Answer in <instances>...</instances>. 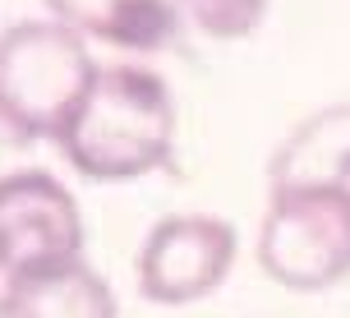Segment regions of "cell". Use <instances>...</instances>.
Returning a JSON list of instances; mask_svg holds the SVG:
<instances>
[{"label":"cell","instance_id":"obj_1","mask_svg":"<svg viewBox=\"0 0 350 318\" xmlns=\"http://www.w3.org/2000/svg\"><path fill=\"white\" fill-rule=\"evenodd\" d=\"M55 148L92 185L166 171L175 157V97L166 79L143 65H102Z\"/></svg>","mask_w":350,"mask_h":318},{"label":"cell","instance_id":"obj_2","mask_svg":"<svg viewBox=\"0 0 350 318\" xmlns=\"http://www.w3.org/2000/svg\"><path fill=\"white\" fill-rule=\"evenodd\" d=\"M97 60L60 18H23L0 33V148L60 143L83 106Z\"/></svg>","mask_w":350,"mask_h":318},{"label":"cell","instance_id":"obj_3","mask_svg":"<svg viewBox=\"0 0 350 318\" xmlns=\"http://www.w3.org/2000/svg\"><path fill=\"white\" fill-rule=\"evenodd\" d=\"M258 267L286 291H332L350 277V194L327 185L272 189L258 226Z\"/></svg>","mask_w":350,"mask_h":318},{"label":"cell","instance_id":"obj_4","mask_svg":"<svg viewBox=\"0 0 350 318\" xmlns=\"http://www.w3.org/2000/svg\"><path fill=\"white\" fill-rule=\"evenodd\" d=\"M240 235L226 217L175 212L148 230L139 249V295L166 309H185L212 295L230 277Z\"/></svg>","mask_w":350,"mask_h":318},{"label":"cell","instance_id":"obj_5","mask_svg":"<svg viewBox=\"0 0 350 318\" xmlns=\"http://www.w3.org/2000/svg\"><path fill=\"white\" fill-rule=\"evenodd\" d=\"M83 263V212L46 171L0 176V272Z\"/></svg>","mask_w":350,"mask_h":318},{"label":"cell","instance_id":"obj_6","mask_svg":"<svg viewBox=\"0 0 350 318\" xmlns=\"http://www.w3.org/2000/svg\"><path fill=\"white\" fill-rule=\"evenodd\" d=\"M0 318H120V304L83 259L46 272H0Z\"/></svg>","mask_w":350,"mask_h":318},{"label":"cell","instance_id":"obj_7","mask_svg":"<svg viewBox=\"0 0 350 318\" xmlns=\"http://www.w3.org/2000/svg\"><path fill=\"white\" fill-rule=\"evenodd\" d=\"M51 18L116 51H161L180 33V0H46Z\"/></svg>","mask_w":350,"mask_h":318},{"label":"cell","instance_id":"obj_8","mask_svg":"<svg viewBox=\"0 0 350 318\" xmlns=\"http://www.w3.org/2000/svg\"><path fill=\"white\" fill-rule=\"evenodd\" d=\"M267 185L272 189L327 185L350 194V102L299 120L267 161Z\"/></svg>","mask_w":350,"mask_h":318},{"label":"cell","instance_id":"obj_9","mask_svg":"<svg viewBox=\"0 0 350 318\" xmlns=\"http://www.w3.org/2000/svg\"><path fill=\"white\" fill-rule=\"evenodd\" d=\"M272 0H180V18L212 42H240L258 33Z\"/></svg>","mask_w":350,"mask_h":318}]
</instances>
